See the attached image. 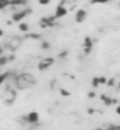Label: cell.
<instances>
[{
	"instance_id": "obj_1",
	"label": "cell",
	"mask_w": 120,
	"mask_h": 130,
	"mask_svg": "<svg viewBox=\"0 0 120 130\" xmlns=\"http://www.w3.org/2000/svg\"><path fill=\"white\" fill-rule=\"evenodd\" d=\"M36 83H37L36 77L30 73H22L15 77V85L18 90H25V89L32 88Z\"/></svg>"
},
{
	"instance_id": "obj_2",
	"label": "cell",
	"mask_w": 120,
	"mask_h": 130,
	"mask_svg": "<svg viewBox=\"0 0 120 130\" xmlns=\"http://www.w3.org/2000/svg\"><path fill=\"white\" fill-rule=\"evenodd\" d=\"M1 99H3V101L6 105H12L15 101V99H16V92H15V90L12 89V86H10V88L7 86V88L4 90Z\"/></svg>"
},
{
	"instance_id": "obj_3",
	"label": "cell",
	"mask_w": 120,
	"mask_h": 130,
	"mask_svg": "<svg viewBox=\"0 0 120 130\" xmlns=\"http://www.w3.org/2000/svg\"><path fill=\"white\" fill-rule=\"evenodd\" d=\"M21 45H22V38H20V37H12L7 42L6 46H7V48L9 51H16L17 48H20Z\"/></svg>"
},
{
	"instance_id": "obj_4",
	"label": "cell",
	"mask_w": 120,
	"mask_h": 130,
	"mask_svg": "<svg viewBox=\"0 0 120 130\" xmlns=\"http://www.w3.org/2000/svg\"><path fill=\"white\" fill-rule=\"evenodd\" d=\"M31 13V9L30 8H27V9H23V10H20V12H16L13 14V21L14 22H21V21L24 19V17H26L27 15Z\"/></svg>"
},
{
	"instance_id": "obj_5",
	"label": "cell",
	"mask_w": 120,
	"mask_h": 130,
	"mask_svg": "<svg viewBox=\"0 0 120 130\" xmlns=\"http://www.w3.org/2000/svg\"><path fill=\"white\" fill-rule=\"evenodd\" d=\"M53 63H54L53 58H45V59L40 60V62L38 63V68H39V70H45V69L49 68Z\"/></svg>"
},
{
	"instance_id": "obj_6",
	"label": "cell",
	"mask_w": 120,
	"mask_h": 130,
	"mask_svg": "<svg viewBox=\"0 0 120 130\" xmlns=\"http://www.w3.org/2000/svg\"><path fill=\"white\" fill-rule=\"evenodd\" d=\"M25 121H26V123H30V124H36L39 121V114L37 112H31L25 116Z\"/></svg>"
},
{
	"instance_id": "obj_7",
	"label": "cell",
	"mask_w": 120,
	"mask_h": 130,
	"mask_svg": "<svg viewBox=\"0 0 120 130\" xmlns=\"http://www.w3.org/2000/svg\"><path fill=\"white\" fill-rule=\"evenodd\" d=\"M86 17H87V12L85 9H78L74 15V20L77 23H82L86 20Z\"/></svg>"
},
{
	"instance_id": "obj_8",
	"label": "cell",
	"mask_w": 120,
	"mask_h": 130,
	"mask_svg": "<svg viewBox=\"0 0 120 130\" xmlns=\"http://www.w3.org/2000/svg\"><path fill=\"white\" fill-rule=\"evenodd\" d=\"M54 20H55V16L53 17H42L40 20V27L41 28H48L54 25Z\"/></svg>"
},
{
	"instance_id": "obj_9",
	"label": "cell",
	"mask_w": 120,
	"mask_h": 130,
	"mask_svg": "<svg viewBox=\"0 0 120 130\" xmlns=\"http://www.w3.org/2000/svg\"><path fill=\"white\" fill-rule=\"evenodd\" d=\"M68 14V9L64 7L63 5H58L56 7V12H55V19H59V17H63Z\"/></svg>"
},
{
	"instance_id": "obj_10",
	"label": "cell",
	"mask_w": 120,
	"mask_h": 130,
	"mask_svg": "<svg viewBox=\"0 0 120 130\" xmlns=\"http://www.w3.org/2000/svg\"><path fill=\"white\" fill-rule=\"evenodd\" d=\"M26 4L27 0H10V6H23Z\"/></svg>"
},
{
	"instance_id": "obj_11",
	"label": "cell",
	"mask_w": 120,
	"mask_h": 130,
	"mask_svg": "<svg viewBox=\"0 0 120 130\" xmlns=\"http://www.w3.org/2000/svg\"><path fill=\"white\" fill-rule=\"evenodd\" d=\"M9 75H10V73H3V74H0V88H1V85H3V84L8 79Z\"/></svg>"
},
{
	"instance_id": "obj_12",
	"label": "cell",
	"mask_w": 120,
	"mask_h": 130,
	"mask_svg": "<svg viewBox=\"0 0 120 130\" xmlns=\"http://www.w3.org/2000/svg\"><path fill=\"white\" fill-rule=\"evenodd\" d=\"M10 6V0H0V10Z\"/></svg>"
},
{
	"instance_id": "obj_13",
	"label": "cell",
	"mask_w": 120,
	"mask_h": 130,
	"mask_svg": "<svg viewBox=\"0 0 120 130\" xmlns=\"http://www.w3.org/2000/svg\"><path fill=\"white\" fill-rule=\"evenodd\" d=\"M18 29L22 32H27L29 31V24H26V23H20L18 24Z\"/></svg>"
},
{
	"instance_id": "obj_14",
	"label": "cell",
	"mask_w": 120,
	"mask_h": 130,
	"mask_svg": "<svg viewBox=\"0 0 120 130\" xmlns=\"http://www.w3.org/2000/svg\"><path fill=\"white\" fill-rule=\"evenodd\" d=\"M8 61H9V58L4 57V55H0V66H5Z\"/></svg>"
},
{
	"instance_id": "obj_15",
	"label": "cell",
	"mask_w": 120,
	"mask_h": 130,
	"mask_svg": "<svg viewBox=\"0 0 120 130\" xmlns=\"http://www.w3.org/2000/svg\"><path fill=\"white\" fill-rule=\"evenodd\" d=\"M110 0H92V4H106Z\"/></svg>"
},
{
	"instance_id": "obj_16",
	"label": "cell",
	"mask_w": 120,
	"mask_h": 130,
	"mask_svg": "<svg viewBox=\"0 0 120 130\" xmlns=\"http://www.w3.org/2000/svg\"><path fill=\"white\" fill-rule=\"evenodd\" d=\"M38 3H39L40 5H42V6H46V5H48V4L50 3V0H38Z\"/></svg>"
},
{
	"instance_id": "obj_17",
	"label": "cell",
	"mask_w": 120,
	"mask_h": 130,
	"mask_svg": "<svg viewBox=\"0 0 120 130\" xmlns=\"http://www.w3.org/2000/svg\"><path fill=\"white\" fill-rule=\"evenodd\" d=\"M115 112H117V114H119V115H120V106H118V107H117Z\"/></svg>"
},
{
	"instance_id": "obj_18",
	"label": "cell",
	"mask_w": 120,
	"mask_h": 130,
	"mask_svg": "<svg viewBox=\"0 0 120 130\" xmlns=\"http://www.w3.org/2000/svg\"><path fill=\"white\" fill-rule=\"evenodd\" d=\"M3 35H4V31H3V29H1V28H0V37L3 36Z\"/></svg>"
},
{
	"instance_id": "obj_19",
	"label": "cell",
	"mask_w": 120,
	"mask_h": 130,
	"mask_svg": "<svg viewBox=\"0 0 120 130\" xmlns=\"http://www.w3.org/2000/svg\"><path fill=\"white\" fill-rule=\"evenodd\" d=\"M3 52H4V50H3V47L0 46V55H1V54H3Z\"/></svg>"
},
{
	"instance_id": "obj_20",
	"label": "cell",
	"mask_w": 120,
	"mask_h": 130,
	"mask_svg": "<svg viewBox=\"0 0 120 130\" xmlns=\"http://www.w3.org/2000/svg\"><path fill=\"white\" fill-rule=\"evenodd\" d=\"M119 86H120V84H119Z\"/></svg>"
}]
</instances>
